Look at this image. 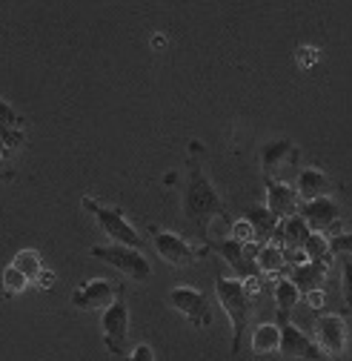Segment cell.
Listing matches in <instances>:
<instances>
[{
  "mask_svg": "<svg viewBox=\"0 0 352 361\" xmlns=\"http://www.w3.org/2000/svg\"><path fill=\"white\" fill-rule=\"evenodd\" d=\"M201 152H203V144L201 141H192L189 149H187V184H184V221L198 233L201 244H209L212 235H209V224L212 218H224V221H232L230 218V207L221 201L218 190L212 187V180L203 169V161H201Z\"/></svg>",
  "mask_w": 352,
  "mask_h": 361,
  "instance_id": "cell-1",
  "label": "cell"
},
{
  "mask_svg": "<svg viewBox=\"0 0 352 361\" xmlns=\"http://www.w3.org/2000/svg\"><path fill=\"white\" fill-rule=\"evenodd\" d=\"M215 295H218V304L224 307V312L230 315V322H232V350H230V355L235 358L241 353V347H244L246 327L252 324L258 298L246 290L244 281L227 279V276H215Z\"/></svg>",
  "mask_w": 352,
  "mask_h": 361,
  "instance_id": "cell-2",
  "label": "cell"
},
{
  "mask_svg": "<svg viewBox=\"0 0 352 361\" xmlns=\"http://www.w3.org/2000/svg\"><path fill=\"white\" fill-rule=\"evenodd\" d=\"M83 209L92 212V218L98 221V227L115 241V244H123V247H132V250H144L146 241L144 235L132 227V221L126 218V212L120 207H109V204H101L95 201L92 195H83Z\"/></svg>",
  "mask_w": 352,
  "mask_h": 361,
  "instance_id": "cell-3",
  "label": "cell"
},
{
  "mask_svg": "<svg viewBox=\"0 0 352 361\" xmlns=\"http://www.w3.org/2000/svg\"><path fill=\"white\" fill-rule=\"evenodd\" d=\"M101 333H103V347L123 358L129 355V293L126 284H118L115 301L101 312Z\"/></svg>",
  "mask_w": 352,
  "mask_h": 361,
  "instance_id": "cell-4",
  "label": "cell"
},
{
  "mask_svg": "<svg viewBox=\"0 0 352 361\" xmlns=\"http://www.w3.org/2000/svg\"><path fill=\"white\" fill-rule=\"evenodd\" d=\"M149 235H152V247L158 250V255H161L166 264L178 267V269H187V267H192L195 261H201L203 255H209V247H206V244L189 241V238H184V235H178V233H166V230L152 227Z\"/></svg>",
  "mask_w": 352,
  "mask_h": 361,
  "instance_id": "cell-5",
  "label": "cell"
},
{
  "mask_svg": "<svg viewBox=\"0 0 352 361\" xmlns=\"http://www.w3.org/2000/svg\"><path fill=\"white\" fill-rule=\"evenodd\" d=\"M298 147L287 138L270 141L260 149V172L263 180H278V184H295V166H298Z\"/></svg>",
  "mask_w": 352,
  "mask_h": 361,
  "instance_id": "cell-6",
  "label": "cell"
},
{
  "mask_svg": "<svg viewBox=\"0 0 352 361\" xmlns=\"http://www.w3.org/2000/svg\"><path fill=\"white\" fill-rule=\"evenodd\" d=\"M89 255L106 261L109 267L118 269V273L135 279V281H146L152 276V267L141 250H132L123 244H95V247H89Z\"/></svg>",
  "mask_w": 352,
  "mask_h": 361,
  "instance_id": "cell-7",
  "label": "cell"
},
{
  "mask_svg": "<svg viewBox=\"0 0 352 361\" xmlns=\"http://www.w3.org/2000/svg\"><path fill=\"white\" fill-rule=\"evenodd\" d=\"M315 344L321 347L324 358L329 361H346V344H349V330L344 312H321L315 315Z\"/></svg>",
  "mask_w": 352,
  "mask_h": 361,
  "instance_id": "cell-8",
  "label": "cell"
},
{
  "mask_svg": "<svg viewBox=\"0 0 352 361\" xmlns=\"http://www.w3.org/2000/svg\"><path fill=\"white\" fill-rule=\"evenodd\" d=\"M206 247H209V252H218V255H221V258L235 269L238 281H244V284L263 281L260 269H258V264H255V250H258V244H241V241H235V238H227V241H209Z\"/></svg>",
  "mask_w": 352,
  "mask_h": 361,
  "instance_id": "cell-9",
  "label": "cell"
},
{
  "mask_svg": "<svg viewBox=\"0 0 352 361\" xmlns=\"http://www.w3.org/2000/svg\"><path fill=\"white\" fill-rule=\"evenodd\" d=\"M298 215L303 218V224L310 227V233L324 235V238H335L341 235V209L332 198H318V201H306L298 207Z\"/></svg>",
  "mask_w": 352,
  "mask_h": 361,
  "instance_id": "cell-10",
  "label": "cell"
},
{
  "mask_svg": "<svg viewBox=\"0 0 352 361\" xmlns=\"http://www.w3.org/2000/svg\"><path fill=\"white\" fill-rule=\"evenodd\" d=\"M169 304L178 310L195 330H206L212 324L209 298L203 293H198L195 287H172L169 290Z\"/></svg>",
  "mask_w": 352,
  "mask_h": 361,
  "instance_id": "cell-11",
  "label": "cell"
},
{
  "mask_svg": "<svg viewBox=\"0 0 352 361\" xmlns=\"http://www.w3.org/2000/svg\"><path fill=\"white\" fill-rule=\"evenodd\" d=\"M278 327H281V355L284 358H303V361H321L324 353L315 344V338H310L301 327L292 324V319L278 315Z\"/></svg>",
  "mask_w": 352,
  "mask_h": 361,
  "instance_id": "cell-12",
  "label": "cell"
},
{
  "mask_svg": "<svg viewBox=\"0 0 352 361\" xmlns=\"http://www.w3.org/2000/svg\"><path fill=\"white\" fill-rule=\"evenodd\" d=\"M118 295V284L106 279H92L75 287L72 293V307L77 310H106Z\"/></svg>",
  "mask_w": 352,
  "mask_h": 361,
  "instance_id": "cell-13",
  "label": "cell"
},
{
  "mask_svg": "<svg viewBox=\"0 0 352 361\" xmlns=\"http://www.w3.org/2000/svg\"><path fill=\"white\" fill-rule=\"evenodd\" d=\"M295 192H298V198H301V204H306V201H318V198H329V195H335L338 190H341V184L338 180H332L327 172H321V169H301L298 175H295Z\"/></svg>",
  "mask_w": 352,
  "mask_h": 361,
  "instance_id": "cell-14",
  "label": "cell"
},
{
  "mask_svg": "<svg viewBox=\"0 0 352 361\" xmlns=\"http://www.w3.org/2000/svg\"><path fill=\"white\" fill-rule=\"evenodd\" d=\"M329 267L324 261H303L301 267H289L287 269V279L295 284V290L301 295H313L318 290H324L327 279H329Z\"/></svg>",
  "mask_w": 352,
  "mask_h": 361,
  "instance_id": "cell-15",
  "label": "cell"
},
{
  "mask_svg": "<svg viewBox=\"0 0 352 361\" xmlns=\"http://www.w3.org/2000/svg\"><path fill=\"white\" fill-rule=\"evenodd\" d=\"M26 147V123H0V178H9Z\"/></svg>",
  "mask_w": 352,
  "mask_h": 361,
  "instance_id": "cell-16",
  "label": "cell"
},
{
  "mask_svg": "<svg viewBox=\"0 0 352 361\" xmlns=\"http://www.w3.org/2000/svg\"><path fill=\"white\" fill-rule=\"evenodd\" d=\"M263 187H267V209H270L278 221H287V218H295V215H298L301 198H298V192H295L292 184L263 180Z\"/></svg>",
  "mask_w": 352,
  "mask_h": 361,
  "instance_id": "cell-17",
  "label": "cell"
},
{
  "mask_svg": "<svg viewBox=\"0 0 352 361\" xmlns=\"http://www.w3.org/2000/svg\"><path fill=\"white\" fill-rule=\"evenodd\" d=\"M244 221L255 230L258 244H275V241H278L281 221H278L267 207H249V209L244 212Z\"/></svg>",
  "mask_w": 352,
  "mask_h": 361,
  "instance_id": "cell-18",
  "label": "cell"
},
{
  "mask_svg": "<svg viewBox=\"0 0 352 361\" xmlns=\"http://www.w3.org/2000/svg\"><path fill=\"white\" fill-rule=\"evenodd\" d=\"M313 233H310V227L303 224V218L301 215H295V218H287V221H281V227H278V247L281 250H303V244H306V238H310Z\"/></svg>",
  "mask_w": 352,
  "mask_h": 361,
  "instance_id": "cell-19",
  "label": "cell"
},
{
  "mask_svg": "<svg viewBox=\"0 0 352 361\" xmlns=\"http://www.w3.org/2000/svg\"><path fill=\"white\" fill-rule=\"evenodd\" d=\"M255 264L260 269V276H287V261H284V250L278 244H258L255 250Z\"/></svg>",
  "mask_w": 352,
  "mask_h": 361,
  "instance_id": "cell-20",
  "label": "cell"
},
{
  "mask_svg": "<svg viewBox=\"0 0 352 361\" xmlns=\"http://www.w3.org/2000/svg\"><path fill=\"white\" fill-rule=\"evenodd\" d=\"M281 350V327L278 324H258L252 330V353L255 355H272Z\"/></svg>",
  "mask_w": 352,
  "mask_h": 361,
  "instance_id": "cell-21",
  "label": "cell"
},
{
  "mask_svg": "<svg viewBox=\"0 0 352 361\" xmlns=\"http://www.w3.org/2000/svg\"><path fill=\"white\" fill-rule=\"evenodd\" d=\"M272 298H275V310H278V315H284V319H289V312H292V307L301 301V293L295 290V284L287 279V276H281L278 281H275V290H272Z\"/></svg>",
  "mask_w": 352,
  "mask_h": 361,
  "instance_id": "cell-22",
  "label": "cell"
},
{
  "mask_svg": "<svg viewBox=\"0 0 352 361\" xmlns=\"http://www.w3.org/2000/svg\"><path fill=\"white\" fill-rule=\"evenodd\" d=\"M12 267L20 269V273L29 279V284H40V276H43V261L34 250H20L15 258H12Z\"/></svg>",
  "mask_w": 352,
  "mask_h": 361,
  "instance_id": "cell-23",
  "label": "cell"
},
{
  "mask_svg": "<svg viewBox=\"0 0 352 361\" xmlns=\"http://www.w3.org/2000/svg\"><path fill=\"white\" fill-rule=\"evenodd\" d=\"M341 264V298H344V312L352 315V255H338Z\"/></svg>",
  "mask_w": 352,
  "mask_h": 361,
  "instance_id": "cell-24",
  "label": "cell"
},
{
  "mask_svg": "<svg viewBox=\"0 0 352 361\" xmlns=\"http://www.w3.org/2000/svg\"><path fill=\"white\" fill-rule=\"evenodd\" d=\"M29 287V279L20 273V269H15L12 264L4 269V295L6 298H12V295H18V293H23Z\"/></svg>",
  "mask_w": 352,
  "mask_h": 361,
  "instance_id": "cell-25",
  "label": "cell"
},
{
  "mask_svg": "<svg viewBox=\"0 0 352 361\" xmlns=\"http://www.w3.org/2000/svg\"><path fill=\"white\" fill-rule=\"evenodd\" d=\"M230 238H235V241H241V244H258L255 230L249 227L246 221H232V235H230Z\"/></svg>",
  "mask_w": 352,
  "mask_h": 361,
  "instance_id": "cell-26",
  "label": "cell"
},
{
  "mask_svg": "<svg viewBox=\"0 0 352 361\" xmlns=\"http://www.w3.org/2000/svg\"><path fill=\"white\" fill-rule=\"evenodd\" d=\"M329 250H332V255H352V233H341V235L329 238Z\"/></svg>",
  "mask_w": 352,
  "mask_h": 361,
  "instance_id": "cell-27",
  "label": "cell"
},
{
  "mask_svg": "<svg viewBox=\"0 0 352 361\" xmlns=\"http://www.w3.org/2000/svg\"><path fill=\"white\" fill-rule=\"evenodd\" d=\"M129 361H155V350L149 344H138L129 353Z\"/></svg>",
  "mask_w": 352,
  "mask_h": 361,
  "instance_id": "cell-28",
  "label": "cell"
}]
</instances>
